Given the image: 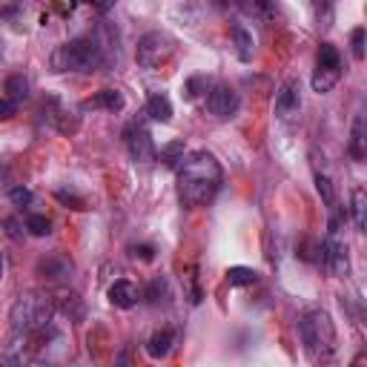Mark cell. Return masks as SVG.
<instances>
[{
	"label": "cell",
	"mask_w": 367,
	"mask_h": 367,
	"mask_svg": "<svg viewBox=\"0 0 367 367\" xmlns=\"http://www.w3.org/2000/svg\"><path fill=\"white\" fill-rule=\"evenodd\" d=\"M132 255L141 258V261H152V258H155V250H152L150 244H141V247H132Z\"/></svg>",
	"instance_id": "32"
},
{
	"label": "cell",
	"mask_w": 367,
	"mask_h": 367,
	"mask_svg": "<svg viewBox=\"0 0 367 367\" xmlns=\"http://www.w3.org/2000/svg\"><path fill=\"white\" fill-rule=\"evenodd\" d=\"M301 109V83L296 78L284 80L275 92V118L279 121H293Z\"/></svg>",
	"instance_id": "11"
},
{
	"label": "cell",
	"mask_w": 367,
	"mask_h": 367,
	"mask_svg": "<svg viewBox=\"0 0 367 367\" xmlns=\"http://www.w3.org/2000/svg\"><path fill=\"white\" fill-rule=\"evenodd\" d=\"M239 6L244 15L258 18V20H270L275 12V0H239Z\"/></svg>",
	"instance_id": "19"
},
{
	"label": "cell",
	"mask_w": 367,
	"mask_h": 367,
	"mask_svg": "<svg viewBox=\"0 0 367 367\" xmlns=\"http://www.w3.org/2000/svg\"><path fill=\"white\" fill-rule=\"evenodd\" d=\"M175 172H178V198L187 210L207 207L224 184V169L218 158L207 150L184 152Z\"/></svg>",
	"instance_id": "1"
},
{
	"label": "cell",
	"mask_w": 367,
	"mask_h": 367,
	"mask_svg": "<svg viewBox=\"0 0 367 367\" xmlns=\"http://www.w3.org/2000/svg\"><path fill=\"white\" fill-rule=\"evenodd\" d=\"M299 333L307 356L313 361H330L336 356V325L327 310H307L299 318Z\"/></svg>",
	"instance_id": "2"
},
{
	"label": "cell",
	"mask_w": 367,
	"mask_h": 367,
	"mask_svg": "<svg viewBox=\"0 0 367 367\" xmlns=\"http://www.w3.org/2000/svg\"><path fill=\"white\" fill-rule=\"evenodd\" d=\"M4 175H6V169H4V167H0V181H4Z\"/></svg>",
	"instance_id": "35"
},
{
	"label": "cell",
	"mask_w": 367,
	"mask_h": 367,
	"mask_svg": "<svg viewBox=\"0 0 367 367\" xmlns=\"http://www.w3.org/2000/svg\"><path fill=\"white\" fill-rule=\"evenodd\" d=\"M161 296H167V282L158 275V279H152V282H150V287H147V301L158 304V301H161Z\"/></svg>",
	"instance_id": "28"
},
{
	"label": "cell",
	"mask_w": 367,
	"mask_h": 367,
	"mask_svg": "<svg viewBox=\"0 0 367 367\" xmlns=\"http://www.w3.org/2000/svg\"><path fill=\"white\" fill-rule=\"evenodd\" d=\"M37 275L43 282H49V284H64L72 279V272H75V264L61 255V253H49V255H40L37 264H35Z\"/></svg>",
	"instance_id": "10"
},
{
	"label": "cell",
	"mask_w": 367,
	"mask_h": 367,
	"mask_svg": "<svg viewBox=\"0 0 367 367\" xmlns=\"http://www.w3.org/2000/svg\"><path fill=\"white\" fill-rule=\"evenodd\" d=\"M52 301L49 296L43 293H20L9 310V325H12V333L18 336H32L43 327H49L52 321Z\"/></svg>",
	"instance_id": "4"
},
{
	"label": "cell",
	"mask_w": 367,
	"mask_h": 367,
	"mask_svg": "<svg viewBox=\"0 0 367 367\" xmlns=\"http://www.w3.org/2000/svg\"><path fill=\"white\" fill-rule=\"evenodd\" d=\"M201 86H207V78H201V75H195V78H190L187 83H184V98L187 101H195L198 95H201Z\"/></svg>",
	"instance_id": "27"
},
{
	"label": "cell",
	"mask_w": 367,
	"mask_h": 367,
	"mask_svg": "<svg viewBox=\"0 0 367 367\" xmlns=\"http://www.w3.org/2000/svg\"><path fill=\"white\" fill-rule=\"evenodd\" d=\"M184 152H187V150H184V144L181 141H172V144H167L164 150H161V164L164 167H169V169H175L178 164H181V158H184Z\"/></svg>",
	"instance_id": "23"
},
{
	"label": "cell",
	"mask_w": 367,
	"mask_h": 367,
	"mask_svg": "<svg viewBox=\"0 0 367 367\" xmlns=\"http://www.w3.org/2000/svg\"><path fill=\"white\" fill-rule=\"evenodd\" d=\"M55 198H58L61 204H66V207H72V210H83V198H78L75 193H66V190H58V193H55Z\"/></svg>",
	"instance_id": "31"
},
{
	"label": "cell",
	"mask_w": 367,
	"mask_h": 367,
	"mask_svg": "<svg viewBox=\"0 0 367 367\" xmlns=\"http://www.w3.org/2000/svg\"><path fill=\"white\" fill-rule=\"evenodd\" d=\"M333 4L336 0H310V6L315 9V15H327L333 9Z\"/></svg>",
	"instance_id": "33"
},
{
	"label": "cell",
	"mask_w": 367,
	"mask_h": 367,
	"mask_svg": "<svg viewBox=\"0 0 367 367\" xmlns=\"http://www.w3.org/2000/svg\"><path fill=\"white\" fill-rule=\"evenodd\" d=\"M229 37H233V43H236L239 61L250 64V61H253V52H255V40H253V35H250L244 26H233V29H229Z\"/></svg>",
	"instance_id": "16"
},
{
	"label": "cell",
	"mask_w": 367,
	"mask_h": 367,
	"mask_svg": "<svg viewBox=\"0 0 367 367\" xmlns=\"http://www.w3.org/2000/svg\"><path fill=\"white\" fill-rule=\"evenodd\" d=\"M175 52V40L167 32H147L135 46V61L141 69H161Z\"/></svg>",
	"instance_id": "5"
},
{
	"label": "cell",
	"mask_w": 367,
	"mask_h": 367,
	"mask_svg": "<svg viewBox=\"0 0 367 367\" xmlns=\"http://www.w3.org/2000/svg\"><path fill=\"white\" fill-rule=\"evenodd\" d=\"M55 72H80L89 75L104 66V46L95 37H75L61 43L49 58Z\"/></svg>",
	"instance_id": "3"
},
{
	"label": "cell",
	"mask_w": 367,
	"mask_h": 367,
	"mask_svg": "<svg viewBox=\"0 0 367 367\" xmlns=\"http://www.w3.org/2000/svg\"><path fill=\"white\" fill-rule=\"evenodd\" d=\"M18 115V101H12V98H0V121H12Z\"/></svg>",
	"instance_id": "30"
},
{
	"label": "cell",
	"mask_w": 367,
	"mask_h": 367,
	"mask_svg": "<svg viewBox=\"0 0 367 367\" xmlns=\"http://www.w3.org/2000/svg\"><path fill=\"white\" fill-rule=\"evenodd\" d=\"M172 342H175V333L172 330H158V333H152L150 336V342L144 344L147 347V356L150 359H167L169 356V350H172Z\"/></svg>",
	"instance_id": "15"
},
{
	"label": "cell",
	"mask_w": 367,
	"mask_h": 367,
	"mask_svg": "<svg viewBox=\"0 0 367 367\" xmlns=\"http://www.w3.org/2000/svg\"><path fill=\"white\" fill-rule=\"evenodd\" d=\"M347 152L353 161H364L367 155V132H364V115H356L353 129H350V141H347Z\"/></svg>",
	"instance_id": "14"
},
{
	"label": "cell",
	"mask_w": 367,
	"mask_h": 367,
	"mask_svg": "<svg viewBox=\"0 0 367 367\" xmlns=\"http://www.w3.org/2000/svg\"><path fill=\"white\" fill-rule=\"evenodd\" d=\"M83 4H95V0H83Z\"/></svg>",
	"instance_id": "36"
},
{
	"label": "cell",
	"mask_w": 367,
	"mask_h": 367,
	"mask_svg": "<svg viewBox=\"0 0 367 367\" xmlns=\"http://www.w3.org/2000/svg\"><path fill=\"white\" fill-rule=\"evenodd\" d=\"M241 107V95L233 89V86H227V83H215L210 89V95H207V109L210 115H215L218 121H227V118H233Z\"/></svg>",
	"instance_id": "9"
},
{
	"label": "cell",
	"mask_w": 367,
	"mask_h": 367,
	"mask_svg": "<svg viewBox=\"0 0 367 367\" xmlns=\"http://www.w3.org/2000/svg\"><path fill=\"white\" fill-rule=\"evenodd\" d=\"M321 258H325L327 270L333 275H339V279H344V275L350 272V255H347V244L342 239V221H339V215L330 218L327 239H325V244H321Z\"/></svg>",
	"instance_id": "7"
},
{
	"label": "cell",
	"mask_w": 367,
	"mask_h": 367,
	"mask_svg": "<svg viewBox=\"0 0 367 367\" xmlns=\"http://www.w3.org/2000/svg\"><path fill=\"white\" fill-rule=\"evenodd\" d=\"M315 190H318V195H321V198H325V204H327V207H333V204H336L333 184H330V178H327V175L315 172Z\"/></svg>",
	"instance_id": "25"
},
{
	"label": "cell",
	"mask_w": 367,
	"mask_h": 367,
	"mask_svg": "<svg viewBox=\"0 0 367 367\" xmlns=\"http://www.w3.org/2000/svg\"><path fill=\"white\" fill-rule=\"evenodd\" d=\"M124 141H126V150L132 155L135 164H152L158 158V150H155V141L147 126L141 124H129L124 129Z\"/></svg>",
	"instance_id": "8"
},
{
	"label": "cell",
	"mask_w": 367,
	"mask_h": 367,
	"mask_svg": "<svg viewBox=\"0 0 367 367\" xmlns=\"http://www.w3.org/2000/svg\"><path fill=\"white\" fill-rule=\"evenodd\" d=\"M86 109H107V112H121L124 107H126V101H124V95L118 89H101V92H95L86 104H83Z\"/></svg>",
	"instance_id": "13"
},
{
	"label": "cell",
	"mask_w": 367,
	"mask_h": 367,
	"mask_svg": "<svg viewBox=\"0 0 367 367\" xmlns=\"http://www.w3.org/2000/svg\"><path fill=\"white\" fill-rule=\"evenodd\" d=\"M350 52L356 61H364V29L361 26H356L350 32Z\"/></svg>",
	"instance_id": "26"
},
{
	"label": "cell",
	"mask_w": 367,
	"mask_h": 367,
	"mask_svg": "<svg viewBox=\"0 0 367 367\" xmlns=\"http://www.w3.org/2000/svg\"><path fill=\"white\" fill-rule=\"evenodd\" d=\"M4 92H6V98H12V101L20 104V101L29 95V80H26V75H20V72L9 75V78L4 80Z\"/></svg>",
	"instance_id": "21"
},
{
	"label": "cell",
	"mask_w": 367,
	"mask_h": 367,
	"mask_svg": "<svg viewBox=\"0 0 367 367\" xmlns=\"http://www.w3.org/2000/svg\"><path fill=\"white\" fill-rule=\"evenodd\" d=\"M350 210H353V224L359 233H364V227H367V193L364 187H356L353 195H350Z\"/></svg>",
	"instance_id": "18"
},
{
	"label": "cell",
	"mask_w": 367,
	"mask_h": 367,
	"mask_svg": "<svg viewBox=\"0 0 367 367\" xmlns=\"http://www.w3.org/2000/svg\"><path fill=\"white\" fill-rule=\"evenodd\" d=\"M147 115H150L152 121H158V124H169V121H172V104H169V98L164 95V92H155V95H150V101H147Z\"/></svg>",
	"instance_id": "17"
},
{
	"label": "cell",
	"mask_w": 367,
	"mask_h": 367,
	"mask_svg": "<svg viewBox=\"0 0 367 367\" xmlns=\"http://www.w3.org/2000/svg\"><path fill=\"white\" fill-rule=\"evenodd\" d=\"M32 190H26V187H12L9 190V201L15 204V207H29L32 204Z\"/></svg>",
	"instance_id": "29"
},
{
	"label": "cell",
	"mask_w": 367,
	"mask_h": 367,
	"mask_svg": "<svg viewBox=\"0 0 367 367\" xmlns=\"http://www.w3.org/2000/svg\"><path fill=\"white\" fill-rule=\"evenodd\" d=\"M92 6H95V9L104 15V12H109V9L115 6V0H95V4H92Z\"/></svg>",
	"instance_id": "34"
},
{
	"label": "cell",
	"mask_w": 367,
	"mask_h": 367,
	"mask_svg": "<svg viewBox=\"0 0 367 367\" xmlns=\"http://www.w3.org/2000/svg\"><path fill=\"white\" fill-rule=\"evenodd\" d=\"M0 227L6 229V236H9L12 241H23V236H26V224H20V218L6 215V218H0Z\"/></svg>",
	"instance_id": "24"
},
{
	"label": "cell",
	"mask_w": 367,
	"mask_h": 367,
	"mask_svg": "<svg viewBox=\"0 0 367 367\" xmlns=\"http://www.w3.org/2000/svg\"><path fill=\"white\" fill-rule=\"evenodd\" d=\"M107 299H109L112 307H118V310H129V307H135L138 301H141V290H138V284H132L129 279H118V282L109 284Z\"/></svg>",
	"instance_id": "12"
},
{
	"label": "cell",
	"mask_w": 367,
	"mask_h": 367,
	"mask_svg": "<svg viewBox=\"0 0 367 367\" xmlns=\"http://www.w3.org/2000/svg\"><path fill=\"white\" fill-rule=\"evenodd\" d=\"M26 233H29V236H35V239L49 236V233H52V221L46 218V215L32 212V215H26Z\"/></svg>",
	"instance_id": "22"
},
{
	"label": "cell",
	"mask_w": 367,
	"mask_h": 367,
	"mask_svg": "<svg viewBox=\"0 0 367 367\" xmlns=\"http://www.w3.org/2000/svg\"><path fill=\"white\" fill-rule=\"evenodd\" d=\"M227 282H229V287H253V284L258 282V272H255L253 267L236 264V267L227 270Z\"/></svg>",
	"instance_id": "20"
},
{
	"label": "cell",
	"mask_w": 367,
	"mask_h": 367,
	"mask_svg": "<svg viewBox=\"0 0 367 367\" xmlns=\"http://www.w3.org/2000/svg\"><path fill=\"white\" fill-rule=\"evenodd\" d=\"M342 80V55L333 43H321L318 46V58H315V72H313V92L327 95V92Z\"/></svg>",
	"instance_id": "6"
}]
</instances>
